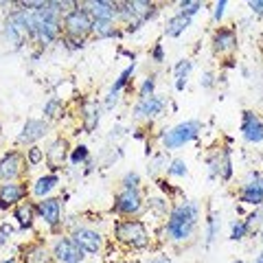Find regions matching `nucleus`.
Here are the masks:
<instances>
[{
    "label": "nucleus",
    "mask_w": 263,
    "mask_h": 263,
    "mask_svg": "<svg viewBox=\"0 0 263 263\" xmlns=\"http://www.w3.org/2000/svg\"><path fill=\"white\" fill-rule=\"evenodd\" d=\"M57 182H60V178L57 176H42V178H37V182L35 186H33V193H35L37 197H46L48 193L53 191V189L57 186Z\"/></svg>",
    "instance_id": "21"
},
{
    "label": "nucleus",
    "mask_w": 263,
    "mask_h": 263,
    "mask_svg": "<svg viewBox=\"0 0 263 263\" xmlns=\"http://www.w3.org/2000/svg\"><path fill=\"white\" fill-rule=\"evenodd\" d=\"M215 235H217V217L211 215L209 217V228H206V243L209 246L213 243V239H215Z\"/></svg>",
    "instance_id": "35"
},
{
    "label": "nucleus",
    "mask_w": 263,
    "mask_h": 263,
    "mask_svg": "<svg viewBox=\"0 0 263 263\" xmlns=\"http://www.w3.org/2000/svg\"><path fill=\"white\" fill-rule=\"evenodd\" d=\"M197 219H200V211H197L195 204L193 202H180L171 209L164 230H167V235L174 241H186L189 237L193 235Z\"/></svg>",
    "instance_id": "1"
},
{
    "label": "nucleus",
    "mask_w": 263,
    "mask_h": 263,
    "mask_svg": "<svg viewBox=\"0 0 263 263\" xmlns=\"http://www.w3.org/2000/svg\"><path fill=\"white\" fill-rule=\"evenodd\" d=\"M97 125H99V108H97V103L88 101L84 105V127L88 132H92Z\"/></svg>",
    "instance_id": "24"
},
{
    "label": "nucleus",
    "mask_w": 263,
    "mask_h": 263,
    "mask_svg": "<svg viewBox=\"0 0 263 263\" xmlns=\"http://www.w3.org/2000/svg\"><path fill=\"white\" fill-rule=\"evenodd\" d=\"M252 263H263V250L257 254V257H254V261H252Z\"/></svg>",
    "instance_id": "43"
},
{
    "label": "nucleus",
    "mask_w": 263,
    "mask_h": 263,
    "mask_svg": "<svg viewBox=\"0 0 263 263\" xmlns=\"http://www.w3.org/2000/svg\"><path fill=\"white\" fill-rule=\"evenodd\" d=\"M248 7L254 15H263V0H250Z\"/></svg>",
    "instance_id": "38"
},
{
    "label": "nucleus",
    "mask_w": 263,
    "mask_h": 263,
    "mask_svg": "<svg viewBox=\"0 0 263 263\" xmlns=\"http://www.w3.org/2000/svg\"><path fill=\"white\" fill-rule=\"evenodd\" d=\"M167 176H186V162L184 160H174L171 167H167Z\"/></svg>",
    "instance_id": "31"
},
{
    "label": "nucleus",
    "mask_w": 263,
    "mask_h": 263,
    "mask_svg": "<svg viewBox=\"0 0 263 263\" xmlns=\"http://www.w3.org/2000/svg\"><path fill=\"white\" fill-rule=\"evenodd\" d=\"M42 158H44V152L40 149V147H31V149H29V162L31 164H37Z\"/></svg>",
    "instance_id": "37"
},
{
    "label": "nucleus",
    "mask_w": 263,
    "mask_h": 263,
    "mask_svg": "<svg viewBox=\"0 0 263 263\" xmlns=\"http://www.w3.org/2000/svg\"><path fill=\"white\" fill-rule=\"evenodd\" d=\"M200 9H202V3H180V13L189 15V18H193Z\"/></svg>",
    "instance_id": "32"
},
{
    "label": "nucleus",
    "mask_w": 263,
    "mask_h": 263,
    "mask_svg": "<svg viewBox=\"0 0 263 263\" xmlns=\"http://www.w3.org/2000/svg\"><path fill=\"white\" fill-rule=\"evenodd\" d=\"M200 84H202L204 88H211V86H213V75H211V72H204L202 79H200Z\"/></svg>",
    "instance_id": "40"
},
{
    "label": "nucleus",
    "mask_w": 263,
    "mask_h": 263,
    "mask_svg": "<svg viewBox=\"0 0 263 263\" xmlns=\"http://www.w3.org/2000/svg\"><path fill=\"white\" fill-rule=\"evenodd\" d=\"M239 129H241V136H243L246 143H252V145L263 143V121L252 110H246L241 114Z\"/></svg>",
    "instance_id": "7"
},
{
    "label": "nucleus",
    "mask_w": 263,
    "mask_h": 263,
    "mask_svg": "<svg viewBox=\"0 0 263 263\" xmlns=\"http://www.w3.org/2000/svg\"><path fill=\"white\" fill-rule=\"evenodd\" d=\"M44 114L48 119H57L62 114V101L60 99H51L46 105H44Z\"/></svg>",
    "instance_id": "29"
},
{
    "label": "nucleus",
    "mask_w": 263,
    "mask_h": 263,
    "mask_svg": "<svg viewBox=\"0 0 263 263\" xmlns=\"http://www.w3.org/2000/svg\"><path fill=\"white\" fill-rule=\"evenodd\" d=\"M233 263H243V261H233Z\"/></svg>",
    "instance_id": "46"
},
{
    "label": "nucleus",
    "mask_w": 263,
    "mask_h": 263,
    "mask_svg": "<svg viewBox=\"0 0 263 263\" xmlns=\"http://www.w3.org/2000/svg\"><path fill=\"white\" fill-rule=\"evenodd\" d=\"M209 167H211V178H221L228 180L233 176V162H230V149L224 147L221 152L213 154L209 158Z\"/></svg>",
    "instance_id": "10"
},
{
    "label": "nucleus",
    "mask_w": 263,
    "mask_h": 263,
    "mask_svg": "<svg viewBox=\"0 0 263 263\" xmlns=\"http://www.w3.org/2000/svg\"><path fill=\"white\" fill-rule=\"evenodd\" d=\"M200 121H186V123H180V125L171 127L164 132L162 136V145L167 147V149H178V147H182L186 143H191L197 138V134H200Z\"/></svg>",
    "instance_id": "4"
},
{
    "label": "nucleus",
    "mask_w": 263,
    "mask_h": 263,
    "mask_svg": "<svg viewBox=\"0 0 263 263\" xmlns=\"http://www.w3.org/2000/svg\"><path fill=\"white\" fill-rule=\"evenodd\" d=\"M46 121H37V119H31L27 121V125L22 127V134H20V143H33V141H40L44 134H46Z\"/></svg>",
    "instance_id": "17"
},
{
    "label": "nucleus",
    "mask_w": 263,
    "mask_h": 263,
    "mask_svg": "<svg viewBox=\"0 0 263 263\" xmlns=\"http://www.w3.org/2000/svg\"><path fill=\"white\" fill-rule=\"evenodd\" d=\"M226 7H228L226 0H221V3H215V9H213V20H217V22H219L221 18H224Z\"/></svg>",
    "instance_id": "36"
},
{
    "label": "nucleus",
    "mask_w": 263,
    "mask_h": 263,
    "mask_svg": "<svg viewBox=\"0 0 263 263\" xmlns=\"http://www.w3.org/2000/svg\"><path fill=\"white\" fill-rule=\"evenodd\" d=\"M5 35H7V40H11L13 42V46H20L22 42H24V37L29 35L27 31H24L20 24H15L11 18H9V22L5 24Z\"/></svg>",
    "instance_id": "22"
},
{
    "label": "nucleus",
    "mask_w": 263,
    "mask_h": 263,
    "mask_svg": "<svg viewBox=\"0 0 263 263\" xmlns=\"http://www.w3.org/2000/svg\"><path fill=\"white\" fill-rule=\"evenodd\" d=\"M134 68H136V66H134V64H132V66H127V68H125V70H123V72H121V75H119V79H117V81H114V86H112V90H110V95H119V92H121V90H123V88H125V84H127V81H129V77H132V75H134Z\"/></svg>",
    "instance_id": "27"
},
{
    "label": "nucleus",
    "mask_w": 263,
    "mask_h": 263,
    "mask_svg": "<svg viewBox=\"0 0 263 263\" xmlns=\"http://www.w3.org/2000/svg\"><path fill=\"white\" fill-rule=\"evenodd\" d=\"M20 164H22V158L20 154H7L3 160H0V178L3 180H13L15 176L20 174Z\"/></svg>",
    "instance_id": "18"
},
{
    "label": "nucleus",
    "mask_w": 263,
    "mask_h": 263,
    "mask_svg": "<svg viewBox=\"0 0 263 263\" xmlns=\"http://www.w3.org/2000/svg\"><path fill=\"white\" fill-rule=\"evenodd\" d=\"M92 33H97V37H114L117 35V27H114L112 20H95Z\"/></svg>",
    "instance_id": "25"
},
{
    "label": "nucleus",
    "mask_w": 263,
    "mask_h": 263,
    "mask_svg": "<svg viewBox=\"0 0 263 263\" xmlns=\"http://www.w3.org/2000/svg\"><path fill=\"white\" fill-rule=\"evenodd\" d=\"M141 209H143V197L134 189H123L114 197V211L119 215H136V213H141Z\"/></svg>",
    "instance_id": "6"
},
{
    "label": "nucleus",
    "mask_w": 263,
    "mask_h": 263,
    "mask_svg": "<svg viewBox=\"0 0 263 263\" xmlns=\"http://www.w3.org/2000/svg\"><path fill=\"white\" fill-rule=\"evenodd\" d=\"M248 233H250V230H248V226H246V221L243 219H237L235 224H233V230H230V239H233V241H241Z\"/></svg>",
    "instance_id": "28"
},
{
    "label": "nucleus",
    "mask_w": 263,
    "mask_h": 263,
    "mask_svg": "<svg viewBox=\"0 0 263 263\" xmlns=\"http://www.w3.org/2000/svg\"><path fill=\"white\" fill-rule=\"evenodd\" d=\"M191 68H193L191 60H180V62L176 64V90H184Z\"/></svg>",
    "instance_id": "23"
},
{
    "label": "nucleus",
    "mask_w": 263,
    "mask_h": 263,
    "mask_svg": "<svg viewBox=\"0 0 263 263\" xmlns=\"http://www.w3.org/2000/svg\"><path fill=\"white\" fill-rule=\"evenodd\" d=\"M237 48V31L228 29V27H219L215 33H213V51L219 55L233 53Z\"/></svg>",
    "instance_id": "12"
},
{
    "label": "nucleus",
    "mask_w": 263,
    "mask_h": 263,
    "mask_svg": "<svg viewBox=\"0 0 263 263\" xmlns=\"http://www.w3.org/2000/svg\"><path fill=\"white\" fill-rule=\"evenodd\" d=\"M152 263H171V259L167 257V254H158V257H154Z\"/></svg>",
    "instance_id": "42"
},
{
    "label": "nucleus",
    "mask_w": 263,
    "mask_h": 263,
    "mask_svg": "<svg viewBox=\"0 0 263 263\" xmlns=\"http://www.w3.org/2000/svg\"><path fill=\"white\" fill-rule=\"evenodd\" d=\"M164 105H167V101L158 95H152L147 99H138V103L134 108V117L136 119H154L164 110Z\"/></svg>",
    "instance_id": "11"
},
{
    "label": "nucleus",
    "mask_w": 263,
    "mask_h": 263,
    "mask_svg": "<svg viewBox=\"0 0 263 263\" xmlns=\"http://www.w3.org/2000/svg\"><path fill=\"white\" fill-rule=\"evenodd\" d=\"M154 88H156V79H154V77H147V79L143 81L141 90H138V95H141V99H147V97L154 95Z\"/></svg>",
    "instance_id": "34"
},
{
    "label": "nucleus",
    "mask_w": 263,
    "mask_h": 263,
    "mask_svg": "<svg viewBox=\"0 0 263 263\" xmlns=\"http://www.w3.org/2000/svg\"><path fill=\"white\" fill-rule=\"evenodd\" d=\"M152 55H154V60H156V62H162V46H160V44H156V48H154V53H152Z\"/></svg>",
    "instance_id": "41"
},
{
    "label": "nucleus",
    "mask_w": 263,
    "mask_h": 263,
    "mask_svg": "<svg viewBox=\"0 0 263 263\" xmlns=\"http://www.w3.org/2000/svg\"><path fill=\"white\" fill-rule=\"evenodd\" d=\"M114 235L121 243H125L127 248L143 250L149 246V235L141 219H123L114 226Z\"/></svg>",
    "instance_id": "2"
},
{
    "label": "nucleus",
    "mask_w": 263,
    "mask_h": 263,
    "mask_svg": "<svg viewBox=\"0 0 263 263\" xmlns=\"http://www.w3.org/2000/svg\"><path fill=\"white\" fill-rule=\"evenodd\" d=\"M37 213L48 226L55 228L62 217V202L57 200V197H44V200L37 204Z\"/></svg>",
    "instance_id": "13"
},
{
    "label": "nucleus",
    "mask_w": 263,
    "mask_h": 263,
    "mask_svg": "<svg viewBox=\"0 0 263 263\" xmlns=\"http://www.w3.org/2000/svg\"><path fill=\"white\" fill-rule=\"evenodd\" d=\"M86 158H88V147H86V145H79V147H75V152L70 154V162H72V164L84 162Z\"/></svg>",
    "instance_id": "33"
},
{
    "label": "nucleus",
    "mask_w": 263,
    "mask_h": 263,
    "mask_svg": "<svg viewBox=\"0 0 263 263\" xmlns=\"http://www.w3.org/2000/svg\"><path fill=\"white\" fill-rule=\"evenodd\" d=\"M70 239L88 254H99V250H101V246H103L101 235L92 228H75L70 235Z\"/></svg>",
    "instance_id": "8"
},
{
    "label": "nucleus",
    "mask_w": 263,
    "mask_h": 263,
    "mask_svg": "<svg viewBox=\"0 0 263 263\" xmlns=\"http://www.w3.org/2000/svg\"><path fill=\"white\" fill-rule=\"evenodd\" d=\"M261 241H263V224H261Z\"/></svg>",
    "instance_id": "44"
},
{
    "label": "nucleus",
    "mask_w": 263,
    "mask_h": 263,
    "mask_svg": "<svg viewBox=\"0 0 263 263\" xmlns=\"http://www.w3.org/2000/svg\"><path fill=\"white\" fill-rule=\"evenodd\" d=\"M24 195H27V186L15 184V182L0 184V206H11V204L20 202Z\"/></svg>",
    "instance_id": "15"
},
{
    "label": "nucleus",
    "mask_w": 263,
    "mask_h": 263,
    "mask_svg": "<svg viewBox=\"0 0 263 263\" xmlns=\"http://www.w3.org/2000/svg\"><path fill=\"white\" fill-rule=\"evenodd\" d=\"M189 24H191V18L178 11L174 18L167 22V27H164V33H167L169 37H178V35H182V33L189 29Z\"/></svg>",
    "instance_id": "19"
},
{
    "label": "nucleus",
    "mask_w": 263,
    "mask_h": 263,
    "mask_svg": "<svg viewBox=\"0 0 263 263\" xmlns=\"http://www.w3.org/2000/svg\"><path fill=\"white\" fill-rule=\"evenodd\" d=\"M138 184H141V178H138L136 171H127L125 178H123V189H134V191H138Z\"/></svg>",
    "instance_id": "30"
},
{
    "label": "nucleus",
    "mask_w": 263,
    "mask_h": 263,
    "mask_svg": "<svg viewBox=\"0 0 263 263\" xmlns=\"http://www.w3.org/2000/svg\"><path fill=\"white\" fill-rule=\"evenodd\" d=\"M9 235H11V226H9V224H3V226H0V246H3L7 239H9Z\"/></svg>",
    "instance_id": "39"
},
{
    "label": "nucleus",
    "mask_w": 263,
    "mask_h": 263,
    "mask_svg": "<svg viewBox=\"0 0 263 263\" xmlns=\"http://www.w3.org/2000/svg\"><path fill=\"white\" fill-rule=\"evenodd\" d=\"M88 11L92 20H112L117 18V3H108V0H97V3H88Z\"/></svg>",
    "instance_id": "14"
},
{
    "label": "nucleus",
    "mask_w": 263,
    "mask_h": 263,
    "mask_svg": "<svg viewBox=\"0 0 263 263\" xmlns=\"http://www.w3.org/2000/svg\"><path fill=\"white\" fill-rule=\"evenodd\" d=\"M53 257L60 263H81V259H84V250H81L72 239H68V237H62V239L55 241Z\"/></svg>",
    "instance_id": "9"
},
{
    "label": "nucleus",
    "mask_w": 263,
    "mask_h": 263,
    "mask_svg": "<svg viewBox=\"0 0 263 263\" xmlns=\"http://www.w3.org/2000/svg\"><path fill=\"white\" fill-rule=\"evenodd\" d=\"M3 263H15V261H13V259H9V261H3Z\"/></svg>",
    "instance_id": "45"
},
{
    "label": "nucleus",
    "mask_w": 263,
    "mask_h": 263,
    "mask_svg": "<svg viewBox=\"0 0 263 263\" xmlns=\"http://www.w3.org/2000/svg\"><path fill=\"white\" fill-rule=\"evenodd\" d=\"M92 22L95 20H92V15H90V11L77 5L75 9H70L64 15V31L68 37L84 40L88 33H92Z\"/></svg>",
    "instance_id": "3"
},
{
    "label": "nucleus",
    "mask_w": 263,
    "mask_h": 263,
    "mask_svg": "<svg viewBox=\"0 0 263 263\" xmlns=\"http://www.w3.org/2000/svg\"><path fill=\"white\" fill-rule=\"evenodd\" d=\"M239 202L254 209L263 206V176L259 171H250L248 178L243 180V184L239 189Z\"/></svg>",
    "instance_id": "5"
},
{
    "label": "nucleus",
    "mask_w": 263,
    "mask_h": 263,
    "mask_svg": "<svg viewBox=\"0 0 263 263\" xmlns=\"http://www.w3.org/2000/svg\"><path fill=\"white\" fill-rule=\"evenodd\" d=\"M33 215H35V209L31 206V204H20L18 209H15V219L20 221V226L22 228H29L31 224H33Z\"/></svg>",
    "instance_id": "26"
},
{
    "label": "nucleus",
    "mask_w": 263,
    "mask_h": 263,
    "mask_svg": "<svg viewBox=\"0 0 263 263\" xmlns=\"http://www.w3.org/2000/svg\"><path fill=\"white\" fill-rule=\"evenodd\" d=\"M24 263H51V252H48L44 246L35 243L24 252Z\"/></svg>",
    "instance_id": "20"
},
{
    "label": "nucleus",
    "mask_w": 263,
    "mask_h": 263,
    "mask_svg": "<svg viewBox=\"0 0 263 263\" xmlns=\"http://www.w3.org/2000/svg\"><path fill=\"white\" fill-rule=\"evenodd\" d=\"M119 263H129V261H119Z\"/></svg>",
    "instance_id": "47"
},
{
    "label": "nucleus",
    "mask_w": 263,
    "mask_h": 263,
    "mask_svg": "<svg viewBox=\"0 0 263 263\" xmlns=\"http://www.w3.org/2000/svg\"><path fill=\"white\" fill-rule=\"evenodd\" d=\"M66 158H68V143H66L64 138H57L46 149V162L51 164V169H60Z\"/></svg>",
    "instance_id": "16"
}]
</instances>
